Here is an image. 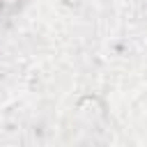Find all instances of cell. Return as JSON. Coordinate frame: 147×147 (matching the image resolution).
Returning <instances> with one entry per match:
<instances>
[{
	"mask_svg": "<svg viewBox=\"0 0 147 147\" xmlns=\"http://www.w3.org/2000/svg\"><path fill=\"white\" fill-rule=\"evenodd\" d=\"M64 2H69V5H74V2H78V0H64Z\"/></svg>",
	"mask_w": 147,
	"mask_h": 147,
	"instance_id": "6da1fadb",
	"label": "cell"
}]
</instances>
